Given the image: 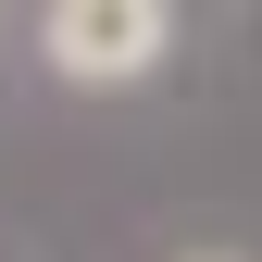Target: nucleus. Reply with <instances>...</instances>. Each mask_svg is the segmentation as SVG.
<instances>
[{"label": "nucleus", "instance_id": "1", "mask_svg": "<svg viewBox=\"0 0 262 262\" xmlns=\"http://www.w3.org/2000/svg\"><path fill=\"white\" fill-rule=\"evenodd\" d=\"M38 50H50L62 88H138V75H162V50H175V13H162V0H50Z\"/></svg>", "mask_w": 262, "mask_h": 262}, {"label": "nucleus", "instance_id": "2", "mask_svg": "<svg viewBox=\"0 0 262 262\" xmlns=\"http://www.w3.org/2000/svg\"><path fill=\"white\" fill-rule=\"evenodd\" d=\"M187 262H237V250H187Z\"/></svg>", "mask_w": 262, "mask_h": 262}]
</instances>
